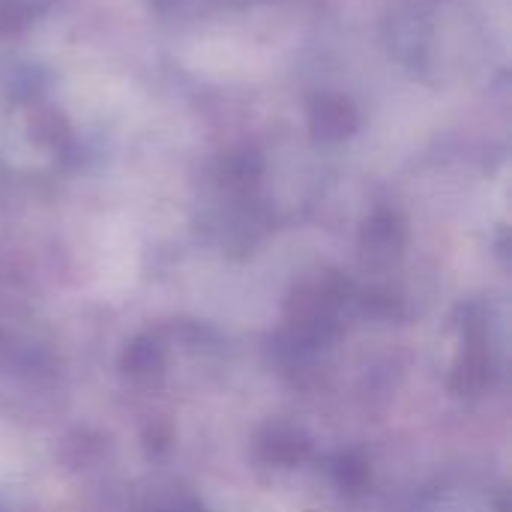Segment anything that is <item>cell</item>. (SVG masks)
Segmentation results:
<instances>
[]
</instances>
